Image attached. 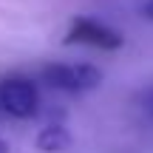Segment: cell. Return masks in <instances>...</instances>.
I'll list each match as a JSON object with an SVG mask.
<instances>
[{"label": "cell", "mask_w": 153, "mask_h": 153, "mask_svg": "<svg viewBox=\"0 0 153 153\" xmlns=\"http://www.w3.org/2000/svg\"><path fill=\"white\" fill-rule=\"evenodd\" d=\"M43 82L65 94H88L102 85V71L91 62H51L43 65Z\"/></svg>", "instance_id": "6da1fadb"}, {"label": "cell", "mask_w": 153, "mask_h": 153, "mask_svg": "<svg viewBox=\"0 0 153 153\" xmlns=\"http://www.w3.org/2000/svg\"><path fill=\"white\" fill-rule=\"evenodd\" d=\"M0 108L14 119H31L40 111V91L28 76H3L0 79Z\"/></svg>", "instance_id": "7a4b0ae2"}, {"label": "cell", "mask_w": 153, "mask_h": 153, "mask_svg": "<svg viewBox=\"0 0 153 153\" xmlns=\"http://www.w3.org/2000/svg\"><path fill=\"white\" fill-rule=\"evenodd\" d=\"M62 43L65 45H91V48H99V51H116V48H122L125 37L116 28L105 26L99 20L74 17L68 31H65V37H62Z\"/></svg>", "instance_id": "3957f363"}, {"label": "cell", "mask_w": 153, "mask_h": 153, "mask_svg": "<svg viewBox=\"0 0 153 153\" xmlns=\"http://www.w3.org/2000/svg\"><path fill=\"white\" fill-rule=\"evenodd\" d=\"M71 142H74L71 133L62 125H45V128H40V133L34 136V145L43 153H62V150L71 148Z\"/></svg>", "instance_id": "277c9868"}, {"label": "cell", "mask_w": 153, "mask_h": 153, "mask_svg": "<svg viewBox=\"0 0 153 153\" xmlns=\"http://www.w3.org/2000/svg\"><path fill=\"white\" fill-rule=\"evenodd\" d=\"M145 17L153 20V0H145Z\"/></svg>", "instance_id": "5b68a950"}, {"label": "cell", "mask_w": 153, "mask_h": 153, "mask_svg": "<svg viewBox=\"0 0 153 153\" xmlns=\"http://www.w3.org/2000/svg\"><path fill=\"white\" fill-rule=\"evenodd\" d=\"M0 153H9V145H6V139H0Z\"/></svg>", "instance_id": "8992f818"}]
</instances>
